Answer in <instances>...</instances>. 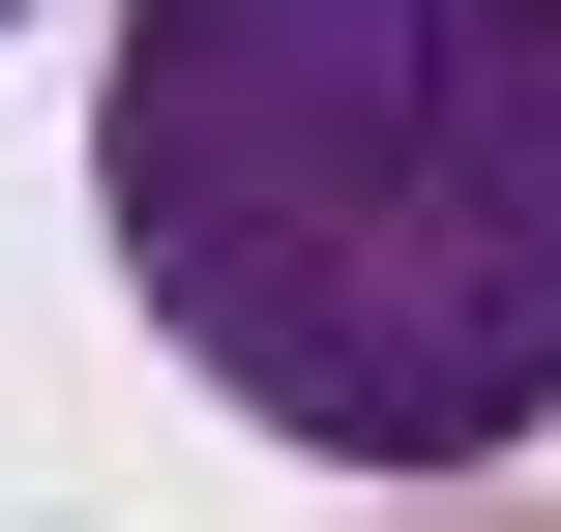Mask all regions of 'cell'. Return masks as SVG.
Here are the masks:
<instances>
[{"label": "cell", "mask_w": 561, "mask_h": 532, "mask_svg": "<svg viewBox=\"0 0 561 532\" xmlns=\"http://www.w3.org/2000/svg\"><path fill=\"white\" fill-rule=\"evenodd\" d=\"M89 207L325 474H503L561 415V0H118Z\"/></svg>", "instance_id": "obj_1"}]
</instances>
